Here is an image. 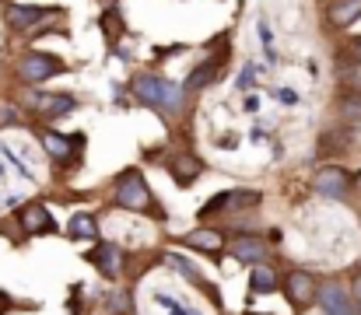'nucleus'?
Masks as SVG:
<instances>
[{"label":"nucleus","instance_id":"obj_20","mask_svg":"<svg viewBox=\"0 0 361 315\" xmlns=\"http://www.w3.org/2000/svg\"><path fill=\"white\" fill-rule=\"evenodd\" d=\"M259 39H263V53H267V60L270 63H277V46H274V32H270V25H267V18H259Z\"/></svg>","mask_w":361,"mask_h":315},{"label":"nucleus","instance_id":"obj_17","mask_svg":"<svg viewBox=\"0 0 361 315\" xmlns=\"http://www.w3.org/2000/svg\"><path fill=\"white\" fill-rule=\"evenodd\" d=\"M249 291L252 295H274V291H281V280H277V273L270 270V266H256L252 273H249Z\"/></svg>","mask_w":361,"mask_h":315},{"label":"nucleus","instance_id":"obj_21","mask_svg":"<svg viewBox=\"0 0 361 315\" xmlns=\"http://www.w3.org/2000/svg\"><path fill=\"white\" fill-rule=\"evenodd\" d=\"M221 210H228V190L218 193V197H211V200L200 207V217H211V214H221Z\"/></svg>","mask_w":361,"mask_h":315},{"label":"nucleus","instance_id":"obj_24","mask_svg":"<svg viewBox=\"0 0 361 315\" xmlns=\"http://www.w3.org/2000/svg\"><path fill=\"white\" fill-rule=\"evenodd\" d=\"M0 154H4V158H7V161H11V165H14V168H18L21 175H25V179H32V168H25V165L18 161V154H14V151H11L7 144H0Z\"/></svg>","mask_w":361,"mask_h":315},{"label":"nucleus","instance_id":"obj_5","mask_svg":"<svg viewBox=\"0 0 361 315\" xmlns=\"http://www.w3.org/2000/svg\"><path fill=\"white\" fill-rule=\"evenodd\" d=\"M284 295H288L291 309L305 312V309L316 302V295H319V284H316V277H312L309 270H291V273L284 277Z\"/></svg>","mask_w":361,"mask_h":315},{"label":"nucleus","instance_id":"obj_22","mask_svg":"<svg viewBox=\"0 0 361 315\" xmlns=\"http://www.w3.org/2000/svg\"><path fill=\"white\" fill-rule=\"evenodd\" d=\"M154 302H158L161 309H169L172 315H200V312H193V309H183V305H179V302L172 298V295H161V291L154 295Z\"/></svg>","mask_w":361,"mask_h":315},{"label":"nucleus","instance_id":"obj_32","mask_svg":"<svg viewBox=\"0 0 361 315\" xmlns=\"http://www.w3.org/2000/svg\"><path fill=\"white\" fill-rule=\"evenodd\" d=\"M245 315H256V312H245Z\"/></svg>","mask_w":361,"mask_h":315},{"label":"nucleus","instance_id":"obj_18","mask_svg":"<svg viewBox=\"0 0 361 315\" xmlns=\"http://www.w3.org/2000/svg\"><path fill=\"white\" fill-rule=\"evenodd\" d=\"M67 235L71 238H95L99 235V224H95L92 214H74L71 224H67Z\"/></svg>","mask_w":361,"mask_h":315},{"label":"nucleus","instance_id":"obj_6","mask_svg":"<svg viewBox=\"0 0 361 315\" xmlns=\"http://www.w3.org/2000/svg\"><path fill=\"white\" fill-rule=\"evenodd\" d=\"M53 14H60V11H56V7H39V4H11V7H7V25H11L14 32H28V28H35L39 21L53 18Z\"/></svg>","mask_w":361,"mask_h":315},{"label":"nucleus","instance_id":"obj_11","mask_svg":"<svg viewBox=\"0 0 361 315\" xmlns=\"http://www.w3.org/2000/svg\"><path fill=\"white\" fill-rule=\"evenodd\" d=\"M183 245H190V249H197V252L221 256V249H225V235L214 231V228H193V231L183 235Z\"/></svg>","mask_w":361,"mask_h":315},{"label":"nucleus","instance_id":"obj_3","mask_svg":"<svg viewBox=\"0 0 361 315\" xmlns=\"http://www.w3.org/2000/svg\"><path fill=\"white\" fill-rule=\"evenodd\" d=\"M56 74H63V60H56L49 53H35L32 49V53H25L18 60V81H25V85H46Z\"/></svg>","mask_w":361,"mask_h":315},{"label":"nucleus","instance_id":"obj_27","mask_svg":"<svg viewBox=\"0 0 361 315\" xmlns=\"http://www.w3.org/2000/svg\"><path fill=\"white\" fill-rule=\"evenodd\" d=\"M18 119H21V116H18L11 105H4V109H0V123H18Z\"/></svg>","mask_w":361,"mask_h":315},{"label":"nucleus","instance_id":"obj_4","mask_svg":"<svg viewBox=\"0 0 361 315\" xmlns=\"http://www.w3.org/2000/svg\"><path fill=\"white\" fill-rule=\"evenodd\" d=\"M355 186V175L341 165H323L316 175H312V190L323 197V200H344Z\"/></svg>","mask_w":361,"mask_h":315},{"label":"nucleus","instance_id":"obj_28","mask_svg":"<svg viewBox=\"0 0 361 315\" xmlns=\"http://www.w3.org/2000/svg\"><path fill=\"white\" fill-rule=\"evenodd\" d=\"M355 302H358V309H361V273L355 277Z\"/></svg>","mask_w":361,"mask_h":315},{"label":"nucleus","instance_id":"obj_25","mask_svg":"<svg viewBox=\"0 0 361 315\" xmlns=\"http://www.w3.org/2000/svg\"><path fill=\"white\" fill-rule=\"evenodd\" d=\"M344 116L351 123H361V99H344Z\"/></svg>","mask_w":361,"mask_h":315},{"label":"nucleus","instance_id":"obj_19","mask_svg":"<svg viewBox=\"0 0 361 315\" xmlns=\"http://www.w3.org/2000/svg\"><path fill=\"white\" fill-rule=\"evenodd\" d=\"M165 259H169V263H172V266H176V270H179V273H183V277H186V280H193V284H197V288H207V280H204V277H200V270H197V266H193V263H190V259H183V256H179V252H169V256H165Z\"/></svg>","mask_w":361,"mask_h":315},{"label":"nucleus","instance_id":"obj_13","mask_svg":"<svg viewBox=\"0 0 361 315\" xmlns=\"http://www.w3.org/2000/svg\"><path fill=\"white\" fill-rule=\"evenodd\" d=\"M361 18V0H330L326 7V21L334 28H351Z\"/></svg>","mask_w":361,"mask_h":315},{"label":"nucleus","instance_id":"obj_16","mask_svg":"<svg viewBox=\"0 0 361 315\" xmlns=\"http://www.w3.org/2000/svg\"><path fill=\"white\" fill-rule=\"evenodd\" d=\"M92 263L99 266V273H106V277H120V266H123V256L116 245H99L95 252H92Z\"/></svg>","mask_w":361,"mask_h":315},{"label":"nucleus","instance_id":"obj_23","mask_svg":"<svg viewBox=\"0 0 361 315\" xmlns=\"http://www.w3.org/2000/svg\"><path fill=\"white\" fill-rule=\"evenodd\" d=\"M102 32H109V39L116 42V35L123 32V25H120V18H116V11H109V14H102Z\"/></svg>","mask_w":361,"mask_h":315},{"label":"nucleus","instance_id":"obj_29","mask_svg":"<svg viewBox=\"0 0 361 315\" xmlns=\"http://www.w3.org/2000/svg\"><path fill=\"white\" fill-rule=\"evenodd\" d=\"M355 49H358V56H361V35H358V39H355Z\"/></svg>","mask_w":361,"mask_h":315},{"label":"nucleus","instance_id":"obj_31","mask_svg":"<svg viewBox=\"0 0 361 315\" xmlns=\"http://www.w3.org/2000/svg\"><path fill=\"white\" fill-rule=\"evenodd\" d=\"M0 312H4V295H0Z\"/></svg>","mask_w":361,"mask_h":315},{"label":"nucleus","instance_id":"obj_1","mask_svg":"<svg viewBox=\"0 0 361 315\" xmlns=\"http://www.w3.org/2000/svg\"><path fill=\"white\" fill-rule=\"evenodd\" d=\"M130 92H133L140 102H147L151 109L165 112V116L183 112V99H186V88L172 85V81L161 78V74H140V78H133V81H130Z\"/></svg>","mask_w":361,"mask_h":315},{"label":"nucleus","instance_id":"obj_8","mask_svg":"<svg viewBox=\"0 0 361 315\" xmlns=\"http://www.w3.org/2000/svg\"><path fill=\"white\" fill-rule=\"evenodd\" d=\"M316 302H319L323 315H355V302H351V295L341 284H323Z\"/></svg>","mask_w":361,"mask_h":315},{"label":"nucleus","instance_id":"obj_14","mask_svg":"<svg viewBox=\"0 0 361 315\" xmlns=\"http://www.w3.org/2000/svg\"><path fill=\"white\" fill-rule=\"evenodd\" d=\"M42 147H46V154H49L53 161H60V165H71V158H74V140H67V137L56 133V130H46V133H42Z\"/></svg>","mask_w":361,"mask_h":315},{"label":"nucleus","instance_id":"obj_7","mask_svg":"<svg viewBox=\"0 0 361 315\" xmlns=\"http://www.w3.org/2000/svg\"><path fill=\"white\" fill-rule=\"evenodd\" d=\"M18 224H21V231L32 235V238H35V235H53V231H56V224H53L46 204H25L21 214H18Z\"/></svg>","mask_w":361,"mask_h":315},{"label":"nucleus","instance_id":"obj_26","mask_svg":"<svg viewBox=\"0 0 361 315\" xmlns=\"http://www.w3.org/2000/svg\"><path fill=\"white\" fill-rule=\"evenodd\" d=\"M252 74H256V67H252V63H245V67H242V74H239V81H235V88H239V92L252 88Z\"/></svg>","mask_w":361,"mask_h":315},{"label":"nucleus","instance_id":"obj_12","mask_svg":"<svg viewBox=\"0 0 361 315\" xmlns=\"http://www.w3.org/2000/svg\"><path fill=\"white\" fill-rule=\"evenodd\" d=\"M221 67H225V56H211V60H204V63H197L193 70H190V78H186V92H204L207 85H214V78L221 74Z\"/></svg>","mask_w":361,"mask_h":315},{"label":"nucleus","instance_id":"obj_2","mask_svg":"<svg viewBox=\"0 0 361 315\" xmlns=\"http://www.w3.org/2000/svg\"><path fill=\"white\" fill-rule=\"evenodd\" d=\"M113 200H116V207L133 210V214L154 210V197H151V190H147V183H144V175H140L137 168H126V172L116 175V183H113Z\"/></svg>","mask_w":361,"mask_h":315},{"label":"nucleus","instance_id":"obj_9","mask_svg":"<svg viewBox=\"0 0 361 315\" xmlns=\"http://www.w3.org/2000/svg\"><path fill=\"white\" fill-rule=\"evenodd\" d=\"M232 256H235L239 263L259 266V263L270 259V245H267L263 238H256V235H239V238L232 242Z\"/></svg>","mask_w":361,"mask_h":315},{"label":"nucleus","instance_id":"obj_15","mask_svg":"<svg viewBox=\"0 0 361 315\" xmlns=\"http://www.w3.org/2000/svg\"><path fill=\"white\" fill-rule=\"evenodd\" d=\"M35 105H39V112L46 119H60V116H71L78 109V99L74 95H39Z\"/></svg>","mask_w":361,"mask_h":315},{"label":"nucleus","instance_id":"obj_10","mask_svg":"<svg viewBox=\"0 0 361 315\" xmlns=\"http://www.w3.org/2000/svg\"><path fill=\"white\" fill-rule=\"evenodd\" d=\"M204 161L197 158V154H172L169 158V175L176 179V186H190V183H197L200 175H204Z\"/></svg>","mask_w":361,"mask_h":315},{"label":"nucleus","instance_id":"obj_30","mask_svg":"<svg viewBox=\"0 0 361 315\" xmlns=\"http://www.w3.org/2000/svg\"><path fill=\"white\" fill-rule=\"evenodd\" d=\"M4 175H7V172H4V165H0V183H4Z\"/></svg>","mask_w":361,"mask_h":315}]
</instances>
